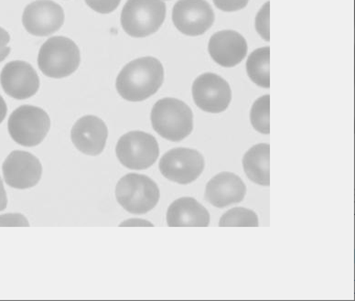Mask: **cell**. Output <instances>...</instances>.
Wrapping results in <instances>:
<instances>
[{
  "mask_svg": "<svg viewBox=\"0 0 355 301\" xmlns=\"http://www.w3.org/2000/svg\"><path fill=\"white\" fill-rule=\"evenodd\" d=\"M164 69L154 57L134 60L116 78V90L127 101L141 102L155 94L163 84Z\"/></svg>",
  "mask_w": 355,
  "mask_h": 301,
  "instance_id": "cell-1",
  "label": "cell"
},
{
  "mask_svg": "<svg viewBox=\"0 0 355 301\" xmlns=\"http://www.w3.org/2000/svg\"><path fill=\"white\" fill-rule=\"evenodd\" d=\"M150 119L154 130L170 141H182L193 132V111L179 99L168 97L159 100L151 111Z\"/></svg>",
  "mask_w": 355,
  "mask_h": 301,
  "instance_id": "cell-2",
  "label": "cell"
},
{
  "mask_svg": "<svg viewBox=\"0 0 355 301\" xmlns=\"http://www.w3.org/2000/svg\"><path fill=\"white\" fill-rule=\"evenodd\" d=\"M80 62L81 55L78 46L67 37H51L39 51L40 70L51 78L70 76L78 69Z\"/></svg>",
  "mask_w": 355,
  "mask_h": 301,
  "instance_id": "cell-3",
  "label": "cell"
},
{
  "mask_svg": "<svg viewBox=\"0 0 355 301\" xmlns=\"http://www.w3.org/2000/svg\"><path fill=\"white\" fill-rule=\"evenodd\" d=\"M166 18L162 0H128L121 13L122 28L133 38H145L157 33Z\"/></svg>",
  "mask_w": 355,
  "mask_h": 301,
  "instance_id": "cell-4",
  "label": "cell"
},
{
  "mask_svg": "<svg viewBox=\"0 0 355 301\" xmlns=\"http://www.w3.org/2000/svg\"><path fill=\"white\" fill-rule=\"evenodd\" d=\"M116 196L119 205L133 214H145L155 208L159 189L146 175L127 174L117 183Z\"/></svg>",
  "mask_w": 355,
  "mask_h": 301,
  "instance_id": "cell-5",
  "label": "cell"
},
{
  "mask_svg": "<svg viewBox=\"0 0 355 301\" xmlns=\"http://www.w3.org/2000/svg\"><path fill=\"white\" fill-rule=\"evenodd\" d=\"M51 128V119L44 109L21 105L10 114L8 133L23 147H35L44 141Z\"/></svg>",
  "mask_w": 355,
  "mask_h": 301,
  "instance_id": "cell-6",
  "label": "cell"
},
{
  "mask_svg": "<svg viewBox=\"0 0 355 301\" xmlns=\"http://www.w3.org/2000/svg\"><path fill=\"white\" fill-rule=\"evenodd\" d=\"M116 157L130 170H147L156 162L159 155L157 141L153 135L142 131H131L117 142Z\"/></svg>",
  "mask_w": 355,
  "mask_h": 301,
  "instance_id": "cell-7",
  "label": "cell"
},
{
  "mask_svg": "<svg viewBox=\"0 0 355 301\" xmlns=\"http://www.w3.org/2000/svg\"><path fill=\"white\" fill-rule=\"evenodd\" d=\"M205 165V159L198 150L177 148L163 155L159 166L166 179L186 185L198 179Z\"/></svg>",
  "mask_w": 355,
  "mask_h": 301,
  "instance_id": "cell-8",
  "label": "cell"
},
{
  "mask_svg": "<svg viewBox=\"0 0 355 301\" xmlns=\"http://www.w3.org/2000/svg\"><path fill=\"white\" fill-rule=\"evenodd\" d=\"M174 25L184 35H202L213 26L214 13L205 0H179L173 11Z\"/></svg>",
  "mask_w": 355,
  "mask_h": 301,
  "instance_id": "cell-9",
  "label": "cell"
},
{
  "mask_svg": "<svg viewBox=\"0 0 355 301\" xmlns=\"http://www.w3.org/2000/svg\"><path fill=\"white\" fill-rule=\"evenodd\" d=\"M193 97L197 107L207 113L218 114L230 105V85L216 74L206 73L200 76L193 85Z\"/></svg>",
  "mask_w": 355,
  "mask_h": 301,
  "instance_id": "cell-10",
  "label": "cell"
},
{
  "mask_svg": "<svg viewBox=\"0 0 355 301\" xmlns=\"http://www.w3.org/2000/svg\"><path fill=\"white\" fill-rule=\"evenodd\" d=\"M61 6L51 0H37L28 4L22 16L23 26L31 35L50 36L64 25Z\"/></svg>",
  "mask_w": 355,
  "mask_h": 301,
  "instance_id": "cell-11",
  "label": "cell"
},
{
  "mask_svg": "<svg viewBox=\"0 0 355 301\" xmlns=\"http://www.w3.org/2000/svg\"><path fill=\"white\" fill-rule=\"evenodd\" d=\"M2 170L6 183L19 190L38 184L42 174V166L38 157L21 150L11 152L3 163Z\"/></svg>",
  "mask_w": 355,
  "mask_h": 301,
  "instance_id": "cell-12",
  "label": "cell"
},
{
  "mask_svg": "<svg viewBox=\"0 0 355 301\" xmlns=\"http://www.w3.org/2000/svg\"><path fill=\"white\" fill-rule=\"evenodd\" d=\"M0 83L5 93L18 100L28 99L36 94L40 78L33 66L23 61H13L4 66Z\"/></svg>",
  "mask_w": 355,
  "mask_h": 301,
  "instance_id": "cell-13",
  "label": "cell"
},
{
  "mask_svg": "<svg viewBox=\"0 0 355 301\" xmlns=\"http://www.w3.org/2000/svg\"><path fill=\"white\" fill-rule=\"evenodd\" d=\"M108 137L107 125L99 117L85 116L74 124L71 139L79 151L89 156H97L105 150Z\"/></svg>",
  "mask_w": 355,
  "mask_h": 301,
  "instance_id": "cell-14",
  "label": "cell"
},
{
  "mask_svg": "<svg viewBox=\"0 0 355 301\" xmlns=\"http://www.w3.org/2000/svg\"><path fill=\"white\" fill-rule=\"evenodd\" d=\"M209 53L216 64L231 68L239 64L248 53V43L241 34L234 31H222L211 36Z\"/></svg>",
  "mask_w": 355,
  "mask_h": 301,
  "instance_id": "cell-15",
  "label": "cell"
},
{
  "mask_svg": "<svg viewBox=\"0 0 355 301\" xmlns=\"http://www.w3.org/2000/svg\"><path fill=\"white\" fill-rule=\"evenodd\" d=\"M246 187L241 178L232 172L217 174L206 185L205 199L217 208H225L241 203Z\"/></svg>",
  "mask_w": 355,
  "mask_h": 301,
  "instance_id": "cell-16",
  "label": "cell"
},
{
  "mask_svg": "<svg viewBox=\"0 0 355 301\" xmlns=\"http://www.w3.org/2000/svg\"><path fill=\"white\" fill-rule=\"evenodd\" d=\"M167 223L170 227H207L210 214L193 198L182 197L168 207Z\"/></svg>",
  "mask_w": 355,
  "mask_h": 301,
  "instance_id": "cell-17",
  "label": "cell"
},
{
  "mask_svg": "<svg viewBox=\"0 0 355 301\" xmlns=\"http://www.w3.org/2000/svg\"><path fill=\"white\" fill-rule=\"evenodd\" d=\"M269 157L270 146L264 143L254 146L246 152L243 159V166L249 180L261 186L270 184Z\"/></svg>",
  "mask_w": 355,
  "mask_h": 301,
  "instance_id": "cell-18",
  "label": "cell"
},
{
  "mask_svg": "<svg viewBox=\"0 0 355 301\" xmlns=\"http://www.w3.org/2000/svg\"><path fill=\"white\" fill-rule=\"evenodd\" d=\"M269 60H270V49L264 47L254 51L246 62V71H248L249 78L260 87L269 88L270 86Z\"/></svg>",
  "mask_w": 355,
  "mask_h": 301,
  "instance_id": "cell-19",
  "label": "cell"
},
{
  "mask_svg": "<svg viewBox=\"0 0 355 301\" xmlns=\"http://www.w3.org/2000/svg\"><path fill=\"white\" fill-rule=\"evenodd\" d=\"M259 217L254 211L236 207L226 212L220 219L221 227H257Z\"/></svg>",
  "mask_w": 355,
  "mask_h": 301,
  "instance_id": "cell-20",
  "label": "cell"
},
{
  "mask_svg": "<svg viewBox=\"0 0 355 301\" xmlns=\"http://www.w3.org/2000/svg\"><path fill=\"white\" fill-rule=\"evenodd\" d=\"M269 111H270V96L269 94L261 96L254 103L251 109L250 120L253 128L259 133H270L269 124Z\"/></svg>",
  "mask_w": 355,
  "mask_h": 301,
  "instance_id": "cell-21",
  "label": "cell"
},
{
  "mask_svg": "<svg viewBox=\"0 0 355 301\" xmlns=\"http://www.w3.org/2000/svg\"><path fill=\"white\" fill-rule=\"evenodd\" d=\"M256 28L266 42H269V2H266L259 10L256 18Z\"/></svg>",
  "mask_w": 355,
  "mask_h": 301,
  "instance_id": "cell-22",
  "label": "cell"
},
{
  "mask_svg": "<svg viewBox=\"0 0 355 301\" xmlns=\"http://www.w3.org/2000/svg\"><path fill=\"white\" fill-rule=\"evenodd\" d=\"M92 10L100 14H110L116 10L121 0H85Z\"/></svg>",
  "mask_w": 355,
  "mask_h": 301,
  "instance_id": "cell-23",
  "label": "cell"
},
{
  "mask_svg": "<svg viewBox=\"0 0 355 301\" xmlns=\"http://www.w3.org/2000/svg\"><path fill=\"white\" fill-rule=\"evenodd\" d=\"M249 0H214V5L225 12H234L245 8Z\"/></svg>",
  "mask_w": 355,
  "mask_h": 301,
  "instance_id": "cell-24",
  "label": "cell"
},
{
  "mask_svg": "<svg viewBox=\"0 0 355 301\" xmlns=\"http://www.w3.org/2000/svg\"><path fill=\"white\" fill-rule=\"evenodd\" d=\"M0 226H26V227H28L30 223L22 214H10L0 215Z\"/></svg>",
  "mask_w": 355,
  "mask_h": 301,
  "instance_id": "cell-25",
  "label": "cell"
},
{
  "mask_svg": "<svg viewBox=\"0 0 355 301\" xmlns=\"http://www.w3.org/2000/svg\"><path fill=\"white\" fill-rule=\"evenodd\" d=\"M10 41V34L4 28L0 27V62L4 61L10 53V48L8 46Z\"/></svg>",
  "mask_w": 355,
  "mask_h": 301,
  "instance_id": "cell-26",
  "label": "cell"
},
{
  "mask_svg": "<svg viewBox=\"0 0 355 301\" xmlns=\"http://www.w3.org/2000/svg\"><path fill=\"white\" fill-rule=\"evenodd\" d=\"M8 205L7 194H6L4 185L0 178V212L4 211Z\"/></svg>",
  "mask_w": 355,
  "mask_h": 301,
  "instance_id": "cell-27",
  "label": "cell"
},
{
  "mask_svg": "<svg viewBox=\"0 0 355 301\" xmlns=\"http://www.w3.org/2000/svg\"><path fill=\"white\" fill-rule=\"evenodd\" d=\"M153 226V223L146 222L144 220L140 219H131L127 221V222L121 223V226Z\"/></svg>",
  "mask_w": 355,
  "mask_h": 301,
  "instance_id": "cell-28",
  "label": "cell"
},
{
  "mask_svg": "<svg viewBox=\"0 0 355 301\" xmlns=\"http://www.w3.org/2000/svg\"><path fill=\"white\" fill-rule=\"evenodd\" d=\"M7 104H6L5 100L3 99V97L0 96V124H1L3 120H4L6 116H7Z\"/></svg>",
  "mask_w": 355,
  "mask_h": 301,
  "instance_id": "cell-29",
  "label": "cell"
}]
</instances>
